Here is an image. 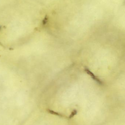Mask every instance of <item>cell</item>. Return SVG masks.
<instances>
[{
	"label": "cell",
	"mask_w": 125,
	"mask_h": 125,
	"mask_svg": "<svg viewBox=\"0 0 125 125\" xmlns=\"http://www.w3.org/2000/svg\"><path fill=\"white\" fill-rule=\"evenodd\" d=\"M85 70L86 72H87V73L88 74H89V75H90L91 77H92V78H93L94 80L96 81L98 83L100 84H102V82L101 81V80H100L99 79H98V78L96 77L95 75H94V74H93V73L91 72V71H90L89 69H88V68H85Z\"/></svg>",
	"instance_id": "6da1fadb"
}]
</instances>
